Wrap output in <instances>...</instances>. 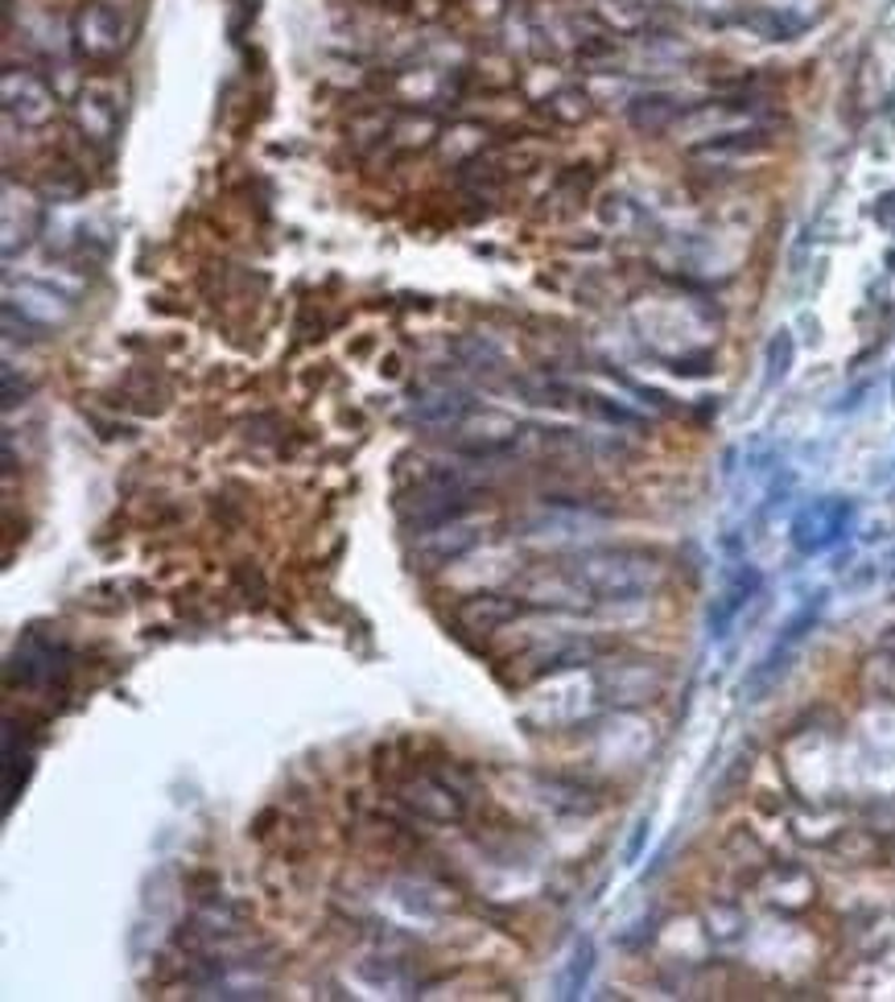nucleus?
Returning a JSON list of instances; mask_svg holds the SVG:
<instances>
[{"mask_svg": "<svg viewBox=\"0 0 895 1002\" xmlns=\"http://www.w3.org/2000/svg\"><path fill=\"white\" fill-rule=\"evenodd\" d=\"M475 413V396L463 389H429L409 408V421L421 429H458Z\"/></svg>", "mask_w": 895, "mask_h": 1002, "instance_id": "obj_9", "label": "nucleus"}, {"mask_svg": "<svg viewBox=\"0 0 895 1002\" xmlns=\"http://www.w3.org/2000/svg\"><path fill=\"white\" fill-rule=\"evenodd\" d=\"M0 95H4V120L21 129H46L58 116V95L34 71L9 67L0 79Z\"/></svg>", "mask_w": 895, "mask_h": 1002, "instance_id": "obj_5", "label": "nucleus"}, {"mask_svg": "<svg viewBox=\"0 0 895 1002\" xmlns=\"http://www.w3.org/2000/svg\"><path fill=\"white\" fill-rule=\"evenodd\" d=\"M660 586V557L640 549H590L565 557L545 570L528 598L553 607H602V603H640Z\"/></svg>", "mask_w": 895, "mask_h": 1002, "instance_id": "obj_1", "label": "nucleus"}, {"mask_svg": "<svg viewBox=\"0 0 895 1002\" xmlns=\"http://www.w3.org/2000/svg\"><path fill=\"white\" fill-rule=\"evenodd\" d=\"M821 607H825V598L818 594L813 603H804L801 611H797L792 619H788V623H784L780 640H776V644L767 648V656L760 660V665L747 672V681H743V697H747V702H760L767 689L776 685L784 672H788V665H792V656H797V648L804 644V635L818 628Z\"/></svg>", "mask_w": 895, "mask_h": 1002, "instance_id": "obj_4", "label": "nucleus"}, {"mask_svg": "<svg viewBox=\"0 0 895 1002\" xmlns=\"http://www.w3.org/2000/svg\"><path fill=\"white\" fill-rule=\"evenodd\" d=\"M34 227H38V211L25 199V206H21V231H25V240L34 236ZM13 248H17V199H13V190H4V257H13Z\"/></svg>", "mask_w": 895, "mask_h": 1002, "instance_id": "obj_19", "label": "nucleus"}, {"mask_svg": "<svg viewBox=\"0 0 895 1002\" xmlns=\"http://www.w3.org/2000/svg\"><path fill=\"white\" fill-rule=\"evenodd\" d=\"M75 116H79V129L87 132V141H95V145H112L116 141L120 104H116V92L108 83H87V87L79 92Z\"/></svg>", "mask_w": 895, "mask_h": 1002, "instance_id": "obj_10", "label": "nucleus"}, {"mask_svg": "<svg viewBox=\"0 0 895 1002\" xmlns=\"http://www.w3.org/2000/svg\"><path fill=\"white\" fill-rule=\"evenodd\" d=\"M549 116L558 124H582L590 116V95L582 87H561V92L549 95Z\"/></svg>", "mask_w": 895, "mask_h": 1002, "instance_id": "obj_18", "label": "nucleus"}, {"mask_svg": "<svg viewBox=\"0 0 895 1002\" xmlns=\"http://www.w3.org/2000/svg\"><path fill=\"white\" fill-rule=\"evenodd\" d=\"M590 974H595V941H586V937H582L578 945H574V953H570L565 969H561L558 999H582V990H586V982H590Z\"/></svg>", "mask_w": 895, "mask_h": 1002, "instance_id": "obj_15", "label": "nucleus"}, {"mask_svg": "<svg viewBox=\"0 0 895 1002\" xmlns=\"http://www.w3.org/2000/svg\"><path fill=\"white\" fill-rule=\"evenodd\" d=\"M875 223L883 231H892L895 236V190H887V194H879L875 199Z\"/></svg>", "mask_w": 895, "mask_h": 1002, "instance_id": "obj_20", "label": "nucleus"}, {"mask_svg": "<svg viewBox=\"0 0 895 1002\" xmlns=\"http://www.w3.org/2000/svg\"><path fill=\"white\" fill-rule=\"evenodd\" d=\"M644 842H648V816H640V821H635V830H632V837H628V850H623V862H628V867H632L635 858H640Z\"/></svg>", "mask_w": 895, "mask_h": 1002, "instance_id": "obj_21", "label": "nucleus"}, {"mask_svg": "<svg viewBox=\"0 0 895 1002\" xmlns=\"http://www.w3.org/2000/svg\"><path fill=\"white\" fill-rule=\"evenodd\" d=\"M9 310H17L25 322H34V326H41V331H55V326H62L67 318L75 314V306L67 301V297L58 294L55 285H41V281H21V285H9Z\"/></svg>", "mask_w": 895, "mask_h": 1002, "instance_id": "obj_8", "label": "nucleus"}, {"mask_svg": "<svg viewBox=\"0 0 895 1002\" xmlns=\"http://www.w3.org/2000/svg\"><path fill=\"white\" fill-rule=\"evenodd\" d=\"M598 17L607 21L616 34H635V29L648 25V4H640V0H602Z\"/></svg>", "mask_w": 895, "mask_h": 1002, "instance_id": "obj_17", "label": "nucleus"}, {"mask_svg": "<svg viewBox=\"0 0 895 1002\" xmlns=\"http://www.w3.org/2000/svg\"><path fill=\"white\" fill-rule=\"evenodd\" d=\"M405 804H413L417 813L433 816V821H458L463 816V800L454 797L450 788L433 784V779H417L405 788Z\"/></svg>", "mask_w": 895, "mask_h": 1002, "instance_id": "obj_14", "label": "nucleus"}, {"mask_svg": "<svg viewBox=\"0 0 895 1002\" xmlns=\"http://www.w3.org/2000/svg\"><path fill=\"white\" fill-rule=\"evenodd\" d=\"M887 116L895 120V83H892V92H887Z\"/></svg>", "mask_w": 895, "mask_h": 1002, "instance_id": "obj_22", "label": "nucleus"}, {"mask_svg": "<svg viewBox=\"0 0 895 1002\" xmlns=\"http://www.w3.org/2000/svg\"><path fill=\"white\" fill-rule=\"evenodd\" d=\"M792 359H797V338H792V331H776L764 347V389H776V384L788 380Z\"/></svg>", "mask_w": 895, "mask_h": 1002, "instance_id": "obj_16", "label": "nucleus"}, {"mask_svg": "<svg viewBox=\"0 0 895 1002\" xmlns=\"http://www.w3.org/2000/svg\"><path fill=\"white\" fill-rule=\"evenodd\" d=\"M628 120H632V129H640V132H665L681 120V104H677V95H669V92L635 95L632 104H628Z\"/></svg>", "mask_w": 895, "mask_h": 1002, "instance_id": "obj_13", "label": "nucleus"}, {"mask_svg": "<svg viewBox=\"0 0 895 1002\" xmlns=\"http://www.w3.org/2000/svg\"><path fill=\"white\" fill-rule=\"evenodd\" d=\"M132 37V21L116 9V4H104V0H92L83 4L71 21V41L75 50L87 62H116V58L129 50Z\"/></svg>", "mask_w": 895, "mask_h": 1002, "instance_id": "obj_3", "label": "nucleus"}, {"mask_svg": "<svg viewBox=\"0 0 895 1002\" xmlns=\"http://www.w3.org/2000/svg\"><path fill=\"white\" fill-rule=\"evenodd\" d=\"M521 611H524L521 598H508V594H475L467 603H458L454 619H458L467 631H500Z\"/></svg>", "mask_w": 895, "mask_h": 1002, "instance_id": "obj_12", "label": "nucleus"}, {"mask_svg": "<svg viewBox=\"0 0 895 1002\" xmlns=\"http://www.w3.org/2000/svg\"><path fill=\"white\" fill-rule=\"evenodd\" d=\"M855 516H858L855 500H846V496H821V500L804 503L801 512L792 516L788 540H792L797 553L818 557L846 540V533L855 528Z\"/></svg>", "mask_w": 895, "mask_h": 1002, "instance_id": "obj_2", "label": "nucleus"}, {"mask_svg": "<svg viewBox=\"0 0 895 1002\" xmlns=\"http://www.w3.org/2000/svg\"><path fill=\"white\" fill-rule=\"evenodd\" d=\"M892 396H895V384H892Z\"/></svg>", "mask_w": 895, "mask_h": 1002, "instance_id": "obj_23", "label": "nucleus"}, {"mask_svg": "<svg viewBox=\"0 0 895 1002\" xmlns=\"http://www.w3.org/2000/svg\"><path fill=\"white\" fill-rule=\"evenodd\" d=\"M62 677H67V648L46 635H25L9 660V685L21 681L25 689H50Z\"/></svg>", "mask_w": 895, "mask_h": 1002, "instance_id": "obj_6", "label": "nucleus"}, {"mask_svg": "<svg viewBox=\"0 0 895 1002\" xmlns=\"http://www.w3.org/2000/svg\"><path fill=\"white\" fill-rule=\"evenodd\" d=\"M760 586H764V577H760L755 565H735V570H730L727 586L718 591V598L709 603V611H706L709 640H727L730 628H735V619H739L747 603L760 594Z\"/></svg>", "mask_w": 895, "mask_h": 1002, "instance_id": "obj_7", "label": "nucleus"}, {"mask_svg": "<svg viewBox=\"0 0 895 1002\" xmlns=\"http://www.w3.org/2000/svg\"><path fill=\"white\" fill-rule=\"evenodd\" d=\"M735 25L747 29V34L764 37V41H797L801 34L813 29V21L797 17V13H788V9H776V4H764V0L739 9V13H735Z\"/></svg>", "mask_w": 895, "mask_h": 1002, "instance_id": "obj_11", "label": "nucleus"}]
</instances>
